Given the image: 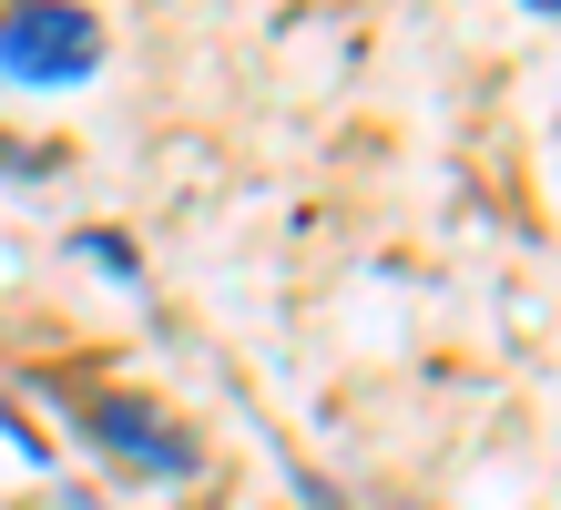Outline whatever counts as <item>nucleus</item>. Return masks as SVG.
I'll return each mask as SVG.
<instances>
[{
    "instance_id": "nucleus-1",
    "label": "nucleus",
    "mask_w": 561,
    "mask_h": 510,
    "mask_svg": "<svg viewBox=\"0 0 561 510\" xmlns=\"http://www.w3.org/2000/svg\"><path fill=\"white\" fill-rule=\"evenodd\" d=\"M103 31L82 11H0V72L11 82H82Z\"/></svg>"
},
{
    "instance_id": "nucleus-2",
    "label": "nucleus",
    "mask_w": 561,
    "mask_h": 510,
    "mask_svg": "<svg viewBox=\"0 0 561 510\" xmlns=\"http://www.w3.org/2000/svg\"><path fill=\"white\" fill-rule=\"evenodd\" d=\"M82 429L103 439L113 460H134V469H194V439H184V429H163L153 408H134V398H92V408H82Z\"/></svg>"
}]
</instances>
